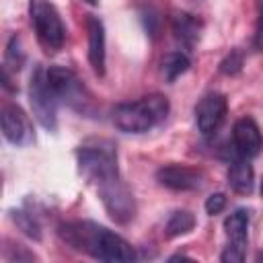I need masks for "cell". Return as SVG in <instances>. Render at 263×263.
I'll list each match as a JSON object with an SVG mask.
<instances>
[{
    "label": "cell",
    "mask_w": 263,
    "mask_h": 263,
    "mask_svg": "<svg viewBox=\"0 0 263 263\" xmlns=\"http://www.w3.org/2000/svg\"><path fill=\"white\" fill-rule=\"evenodd\" d=\"M156 181L173 191H193L201 185V171L185 164H166L156 171Z\"/></svg>",
    "instance_id": "obj_11"
},
{
    "label": "cell",
    "mask_w": 263,
    "mask_h": 263,
    "mask_svg": "<svg viewBox=\"0 0 263 263\" xmlns=\"http://www.w3.org/2000/svg\"><path fill=\"white\" fill-rule=\"evenodd\" d=\"M47 82H49L53 95L58 97V101H62L64 105H68L80 113L92 111V99L74 70L64 68V66H49Z\"/></svg>",
    "instance_id": "obj_5"
},
{
    "label": "cell",
    "mask_w": 263,
    "mask_h": 263,
    "mask_svg": "<svg viewBox=\"0 0 263 263\" xmlns=\"http://www.w3.org/2000/svg\"><path fill=\"white\" fill-rule=\"evenodd\" d=\"M97 191H99V197H101L107 214L117 224H127L129 220H134V216H136V201H134L132 191L127 189V185L123 183V179L119 175L99 183Z\"/></svg>",
    "instance_id": "obj_7"
},
{
    "label": "cell",
    "mask_w": 263,
    "mask_h": 263,
    "mask_svg": "<svg viewBox=\"0 0 263 263\" xmlns=\"http://www.w3.org/2000/svg\"><path fill=\"white\" fill-rule=\"evenodd\" d=\"M226 111H228L226 97L220 92H208L195 107V121H197V129L201 132V136L205 138L214 136L222 127L226 119Z\"/></svg>",
    "instance_id": "obj_8"
},
{
    "label": "cell",
    "mask_w": 263,
    "mask_h": 263,
    "mask_svg": "<svg viewBox=\"0 0 263 263\" xmlns=\"http://www.w3.org/2000/svg\"><path fill=\"white\" fill-rule=\"evenodd\" d=\"M255 47L263 51V0L259 2V21H257V33H255Z\"/></svg>",
    "instance_id": "obj_23"
},
{
    "label": "cell",
    "mask_w": 263,
    "mask_h": 263,
    "mask_svg": "<svg viewBox=\"0 0 263 263\" xmlns=\"http://www.w3.org/2000/svg\"><path fill=\"white\" fill-rule=\"evenodd\" d=\"M88 31V62L92 70L103 76L105 74V27L99 16H88L86 21Z\"/></svg>",
    "instance_id": "obj_12"
},
{
    "label": "cell",
    "mask_w": 263,
    "mask_h": 263,
    "mask_svg": "<svg viewBox=\"0 0 263 263\" xmlns=\"http://www.w3.org/2000/svg\"><path fill=\"white\" fill-rule=\"evenodd\" d=\"M2 134L4 138L14 144V146H27L35 140L33 136V125L29 121V115L18 107V105H4L2 107Z\"/></svg>",
    "instance_id": "obj_9"
},
{
    "label": "cell",
    "mask_w": 263,
    "mask_h": 263,
    "mask_svg": "<svg viewBox=\"0 0 263 263\" xmlns=\"http://www.w3.org/2000/svg\"><path fill=\"white\" fill-rule=\"evenodd\" d=\"M86 2H88V4H97L99 0H86Z\"/></svg>",
    "instance_id": "obj_24"
},
{
    "label": "cell",
    "mask_w": 263,
    "mask_h": 263,
    "mask_svg": "<svg viewBox=\"0 0 263 263\" xmlns=\"http://www.w3.org/2000/svg\"><path fill=\"white\" fill-rule=\"evenodd\" d=\"M226 177H228V185L232 187V191H236L240 195H249L255 187V173L245 156L230 162Z\"/></svg>",
    "instance_id": "obj_14"
},
{
    "label": "cell",
    "mask_w": 263,
    "mask_h": 263,
    "mask_svg": "<svg viewBox=\"0 0 263 263\" xmlns=\"http://www.w3.org/2000/svg\"><path fill=\"white\" fill-rule=\"evenodd\" d=\"M245 253H247V245L228 242V247L220 255V261L222 263H240V261H245Z\"/></svg>",
    "instance_id": "obj_21"
},
{
    "label": "cell",
    "mask_w": 263,
    "mask_h": 263,
    "mask_svg": "<svg viewBox=\"0 0 263 263\" xmlns=\"http://www.w3.org/2000/svg\"><path fill=\"white\" fill-rule=\"evenodd\" d=\"M242 64H245V58H242V51L240 49H232L222 62H220V72L226 74V76H234L242 70Z\"/></svg>",
    "instance_id": "obj_20"
},
{
    "label": "cell",
    "mask_w": 263,
    "mask_h": 263,
    "mask_svg": "<svg viewBox=\"0 0 263 263\" xmlns=\"http://www.w3.org/2000/svg\"><path fill=\"white\" fill-rule=\"evenodd\" d=\"M224 230L230 242L247 245V230H249V212L247 210H234L224 220Z\"/></svg>",
    "instance_id": "obj_15"
},
{
    "label": "cell",
    "mask_w": 263,
    "mask_h": 263,
    "mask_svg": "<svg viewBox=\"0 0 263 263\" xmlns=\"http://www.w3.org/2000/svg\"><path fill=\"white\" fill-rule=\"evenodd\" d=\"M232 142L240 156L255 158L263 148V136L253 117H240L236 119L232 127Z\"/></svg>",
    "instance_id": "obj_10"
},
{
    "label": "cell",
    "mask_w": 263,
    "mask_h": 263,
    "mask_svg": "<svg viewBox=\"0 0 263 263\" xmlns=\"http://www.w3.org/2000/svg\"><path fill=\"white\" fill-rule=\"evenodd\" d=\"M189 66H191L189 58L181 51H171L162 58V74L168 82H175L181 74H185L189 70Z\"/></svg>",
    "instance_id": "obj_16"
},
{
    "label": "cell",
    "mask_w": 263,
    "mask_h": 263,
    "mask_svg": "<svg viewBox=\"0 0 263 263\" xmlns=\"http://www.w3.org/2000/svg\"><path fill=\"white\" fill-rule=\"evenodd\" d=\"M261 197H263V181H261Z\"/></svg>",
    "instance_id": "obj_25"
},
{
    "label": "cell",
    "mask_w": 263,
    "mask_h": 263,
    "mask_svg": "<svg viewBox=\"0 0 263 263\" xmlns=\"http://www.w3.org/2000/svg\"><path fill=\"white\" fill-rule=\"evenodd\" d=\"M171 29L175 33V39L179 43H183L187 49H191L199 37H201V29H203V23L199 18H195L193 14H187V12H177L171 21Z\"/></svg>",
    "instance_id": "obj_13"
},
{
    "label": "cell",
    "mask_w": 263,
    "mask_h": 263,
    "mask_svg": "<svg viewBox=\"0 0 263 263\" xmlns=\"http://www.w3.org/2000/svg\"><path fill=\"white\" fill-rule=\"evenodd\" d=\"M205 212L210 214V216H216V214H220L224 208H226V195L224 193H212L208 199H205Z\"/></svg>",
    "instance_id": "obj_22"
},
{
    "label": "cell",
    "mask_w": 263,
    "mask_h": 263,
    "mask_svg": "<svg viewBox=\"0 0 263 263\" xmlns=\"http://www.w3.org/2000/svg\"><path fill=\"white\" fill-rule=\"evenodd\" d=\"M58 234L72 249L101 261L125 263L136 259L134 247L123 236L95 222H66L58 228Z\"/></svg>",
    "instance_id": "obj_1"
},
{
    "label": "cell",
    "mask_w": 263,
    "mask_h": 263,
    "mask_svg": "<svg viewBox=\"0 0 263 263\" xmlns=\"http://www.w3.org/2000/svg\"><path fill=\"white\" fill-rule=\"evenodd\" d=\"M76 158H78L80 173L95 185L119 175L117 150H115V146L111 142L99 140L95 144H84V146L78 148Z\"/></svg>",
    "instance_id": "obj_3"
},
{
    "label": "cell",
    "mask_w": 263,
    "mask_h": 263,
    "mask_svg": "<svg viewBox=\"0 0 263 263\" xmlns=\"http://www.w3.org/2000/svg\"><path fill=\"white\" fill-rule=\"evenodd\" d=\"M193 226H195V216L187 210H177L171 214V218L166 222V236L175 238V236L187 234L193 230Z\"/></svg>",
    "instance_id": "obj_17"
},
{
    "label": "cell",
    "mask_w": 263,
    "mask_h": 263,
    "mask_svg": "<svg viewBox=\"0 0 263 263\" xmlns=\"http://www.w3.org/2000/svg\"><path fill=\"white\" fill-rule=\"evenodd\" d=\"M29 16L31 25L35 29L37 41L49 49L55 51L66 41V27L60 18L58 8L49 0H29Z\"/></svg>",
    "instance_id": "obj_4"
},
{
    "label": "cell",
    "mask_w": 263,
    "mask_h": 263,
    "mask_svg": "<svg viewBox=\"0 0 263 263\" xmlns=\"http://www.w3.org/2000/svg\"><path fill=\"white\" fill-rule=\"evenodd\" d=\"M29 101H31L33 115L41 123V127L47 132H55V127H58V117H55L58 97L53 95V90L47 82V70H43L41 66H37L35 72L31 74Z\"/></svg>",
    "instance_id": "obj_6"
},
{
    "label": "cell",
    "mask_w": 263,
    "mask_h": 263,
    "mask_svg": "<svg viewBox=\"0 0 263 263\" xmlns=\"http://www.w3.org/2000/svg\"><path fill=\"white\" fill-rule=\"evenodd\" d=\"M168 99L164 95H146L132 103H121L113 109V123L125 134H144L162 123L168 115Z\"/></svg>",
    "instance_id": "obj_2"
},
{
    "label": "cell",
    "mask_w": 263,
    "mask_h": 263,
    "mask_svg": "<svg viewBox=\"0 0 263 263\" xmlns=\"http://www.w3.org/2000/svg\"><path fill=\"white\" fill-rule=\"evenodd\" d=\"M12 220H14L16 226H18L27 236H31L33 240H39V238H41V226H39L37 218H35L31 212H27V210H14V212H12Z\"/></svg>",
    "instance_id": "obj_18"
},
{
    "label": "cell",
    "mask_w": 263,
    "mask_h": 263,
    "mask_svg": "<svg viewBox=\"0 0 263 263\" xmlns=\"http://www.w3.org/2000/svg\"><path fill=\"white\" fill-rule=\"evenodd\" d=\"M25 64V53L21 49V41L16 35L10 37L8 45H6V55H4V68H14L21 70V66Z\"/></svg>",
    "instance_id": "obj_19"
}]
</instances>
